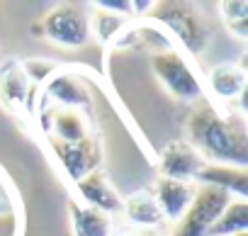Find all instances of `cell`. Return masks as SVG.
I'll return each instance as SVG.
<instances>
[{"instance_id": "obj_1", "label": "cell", "mask_w": 248, "mask_h": 236, "mask_svg": "<svg viewBox=\"0 0 248 236\" xmlns=\"http://www.w3.org/2000/svg\"><path fill=\"white\" fill-rule=\"evenodd\" d=\"M185 142L207 166H248V134L243 112H221L214 102H197L185 122Z\"/></svg>"}, {"instance_id": "obj_2", "label": "cell", "mask_w": 248, "mask_h": 236, "mask_svg": "<svg viewBox=\"0 0 248 236\" xmlns=\"http://www.w3.org/2000/svg\"><path fill=\"white\" fill-rule=\"evenodd\" d=\"M151 71L173 97L185 100V102H197L202 97V90H204L202 78H200L197 68L192 66V61H187V56L180 49L163 47V49L154 51Z\"/></svg>"}, {"instance_id": "obj_3", "label": "cell", "mask_w": 248, "mask_h": 236, "mask_svg": "<svg viewBox=\"0 0 248 236\" xmlns=\"http://www.w3.org/2000/svg\"><path fill=\"white\" fill-rule=\"evenodd\" d=\"M161 10L156 13V20L163 22V27H168V32H173V37L178 39V44L197 56L207 49L209 39H212V25L209 20L187 3H168V5H158Z\"/></svg>"}, {"instance_id": "obj_4", "label": "cell", "mask_w": 248, "mask_h": 236, "mask_svg": "<svg viewBox=\"0 0 248 236\" xmlns=\"http://www.w3.org/2000/svg\"><path fill=\"white\" fill-rule=\"evenodd\" d=\"M39 34H44L51 44L61 49H80L90 42V15L80 5H56L51 8L37 27Z\"/></svg>"}, {"instance_id": "obj_5", "label": "cell", "mask_w": 248, "mask_h": 236, "mask_svg": "<svg viewBox=\"0 0 248 236\" xmlns=\"http://www.w3.org/2000/svg\"><path fill=\"white\" fill-rule=\"evenodd\" d=\"M231 200H233V195H229L221 188L197 185L190 207L173 224V234L170 236H207L209 226L217 221V217L226 209V205Z\"/></svg>"}, {"instance_id": "obj_6", "label": "cell", "mask_w": 248, "mask_h": 236, "mask_svg": "<svg viewBox=\"0 0 248 236\" xmlns=\"http://www.w3.org/2000/svg\"><path fill=\"white\" fill-rule=\"evenodd\" d=\"M204 166H207V163L202 161V156H200L185 139L168 142V144L161 149V154H158V178L195 183Z\"/></svg>"}, {"instance_id": "obj_7", "label": "cell", "mask_w": 248, "mask_h": 236, "mask_svg": "<svg viewBox=\"0 0 248 236\" xmlns=\"http://www.w3.org/2000/svg\"><path fill=\"white\" fill-rule=\"evenodd\" d=\"M49 142H51V149H54L61 168L66 171V175L73 183H78L80 178L97 171L100 146H97V142H93V137H88L78 144H63V142H56V139H49Z\"/></svg>"}, {"instance_id": "obj_8", "label": "cell", "mask_w": 248, "mask_h": 236, "mask_svg": "<svg viewBox=\"0 0 248 236\" xmlns=\"http://www.w3.org/2000/svg\"><path fill=\"white\" fill-rule=\"evenodd\" d=\"M197 183H183V180H170V178H156L151 185V195L166 219V224H175L185 209L190 207L195 197Z\"/></svg>"}, {"instance_id": "obj_9", "label": "cell", "mask_w": 248, "mask_h": 236, "mask_svg": "<svg viewBox=\"0 0 248 236\" xmlns=\"http://www.w3.org/2000/svg\"><path fill=\"white\" fill-rule=\"evenodd\" d=\"M30 78L17 59L0 61V102L13 114H20L30 105Z\"/></svg>"}, {"instance_id": "obj_10", "label": "cell", "mask_w": 248, "mask_h": 236, "mask_svg": "<svg viewBox=\"0 0 248 236\" xmlns=\"http://www.w3.org/2000/svg\"><path fill=\"white\" fill-rule=\"evenodd\" d=\"M76 192H78V202H83L107 217H114L122 212V195L114 190V185L100 171L80 178L76 183Z\"/></svg>"}, {"instance_id": "obj_11", "label": "cell", "mask_w": 248, "mask_h": 236, "mask_svg": "<svg viewBox=\"0 0 248 236\" xmlns=\"http://www.w3.org/2000/svg\"><path fill=\"white\" fill-rule=\"evenodd\" d=\"M122 214H124L129 226L166 229V219H163L151 190H137L129 197H122Z\"/></svg>"}, {"instance_id": "obj_12", "label": "cell", "mask_w": 248, "mask_h": 236, "mask_svg": "<svg viewBox=\"0 0 248 236\" xmlns=\"http://www.w3.org/2000/svg\"><path fill=\"white\" fill-rule=\"evenodd\" d=\"M46 127L51 132L49 139H56L63 144H78L90 137L85 117L76 107H51L46 114Z\"/></svg>"}, {"instance_id": "obj_13", "label": "cell", "mask_w": 248, "mask_h": 236, "mask_svg": "<svg viewBox=\"0 0 248 236\" xmlns=\"http://www.w3.org/2000/svg\"><path fill=\"white\" fill-rule=\"evenodd\" d=\"M248 73L241 63H219L207 76V88L219 102L238 100L246 90Z\"/></svg>"}, {"instance_id": "obj_14", "label": "cell", "mask_w": 248, "mask_h": 236, "mask_svg": "<svg viewBox=\"0 0 248 236\" xmlns=\"http://www.w3.org/2000/svg\"><path fill=\"white\" fill-rule=\"evenodd\" d=\"M68 219L73 236H109L114 229V217H107L78 200L68 202Z\"/></svg>"}, {"instance_id": "obj_15", "label": "cell", "mask_w": 248, "mask_h": 236, "mask_svg": "<svg viewBox=\"0 0 248 236\" xmlns=\"http://www.w3.org/2000/svg\"><path fill=\"white\" fill-rule=\"evenodd\" d=\"M46 97L56 105V107H85L90 105V95L83 88V83L78 78H73L71 73H59V76H49L46 78Z\"/></svg>"}, {"instance_id": "obj_16", "label": "cell", "mask_w": 248, "mask_h": 236, "mask_svg": "<svg viewBox=\"0 0 248 236\" xmlns=\"http://www.w3.org/2000/svg\"><path fill=\"white\" fill-rule=\"evenodd\" d=\"M197 185H214L226 190L233 197H248V173L246 168H229V166H204L195 180Z\"/></svg>"}, {"instance_id": "obj_17", "label": "cell", "mask_w": 248, "mask_h": 236, "mask_svg": "<svg viewBox=\"0 0 248 236\" xmlns=\"http://www.w3.org/2000/svg\"><path fill=\"white\" fill-rule=\"evenodd\" d=\"M248 231V200L233 197L226 209L217 217V221L209 226L207 236H233Z\"/></svg>"}, {"instance_id": "obj_18", "label": "cell", "mask_w": 248, "mask_h": 236, "mask_svg": "<svg viewBox=\"0 0 248 236\" xmlns=\"http://www.w3.org/2000/svg\"><path fill=\"white\" fill-rule=\"evenodd\" d=\"M129 20H124L114 13H107V10H93V20H90V34L97 37V42L102 44H112L124 30H127Z\"/></svg>"}, {"instance_id": "obj_19", "label": "cell", "mask_w": 248, "mask_h": 236, "mask_svg": "<svg viewBox=\"0 0 248 236\" xmlns=\"http://www.w3.org/2000/svg\"><path fill=\"white\" fill-rule=\"evenodd\" d=\"M219 15L233 37L248 39V3L246 0H221Z\"/></svg>"}, {"instance_id": "obj_20", "label": "cell", "mask_w": 248, "mask_h": 236, "mask_svg": "<svg viewBox=\"0 0 248 236\" xmlns=\"http://www.w3.org/2000/svg\"><path fill=\"white\" fill-rule=\"evenodd\" d=\"M109 236H170V234H166V229H139L129 224H114Z\"/></svg>"}, {"instance_id": "obj_21", "label": "cell", "mask_w": 248, "mask_h": 236, "mask_svg": "<svg viewBox=\"0 0 248 236\" xmlns=\"http://www.w3.org/2000/svg\"><path fill=\"white\" fill-rule=\"evenodd\" d=\"M233 236H248V231H243V234H233Z\"/></svg>"}]
</instances>
